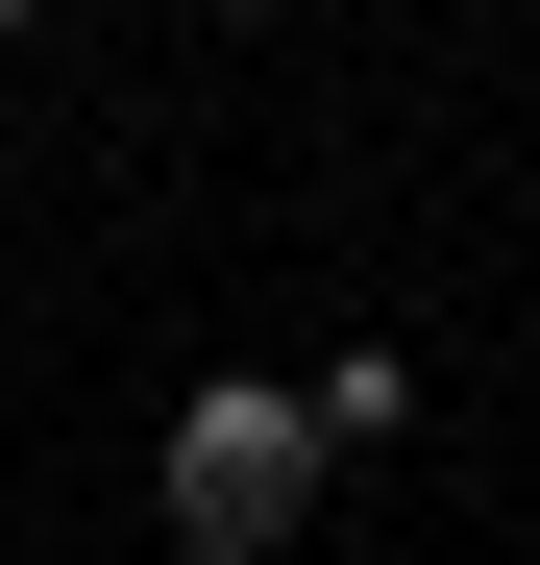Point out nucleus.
Returning a JSON list of instances; mask_svg holds the SVG:
<instances>
[{"label": "nucleus", "instance_id": "7ed1b4c3", "mask_svg": "<svg viewBox=\"0 0 540 565\" xmlns=\"http://www.w3.org/2000/svg\"><path fill=\"white\" fill-rule=\"evenodd\" d=\"M0 25H50V0H0Z\"/></svg>", "mask_w": 540, "mask_h": 565}, {"label": "nucleus", "instance_id": "f257e3e1", "mask_svg": "<svg viewBox=\"0 0 540 565\" xmlns=\"http://www.w3.org/2000/svg\"><path fill=\"white\" fill-rule=\"evenodd\" d=\"M320 394L295 369H197L172 394V443H148V492H172V565H295V516H320Z\"/></svg>", "mask_w": 540, "mask_h": 565}, {"label": "nucleus", "instance_id": "f03ea898", "mask_svg": "<svg viewBox=\"0 0 540 565\" xmlns=\"http://www.w3.org/2000/svg\"><path fill=\"white\" fill-rule=\"evenodd\" d=\"M295 394H320V443H418V344H320Z\"/></svg>", "mask_w": 540, "mask_h": 565}]
</instances>
